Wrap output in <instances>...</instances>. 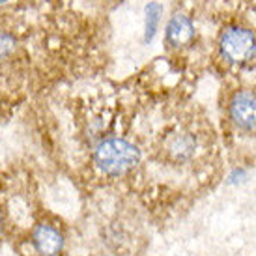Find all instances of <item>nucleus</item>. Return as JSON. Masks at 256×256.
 I'll list each match as a JSON object with an SVG mask.
<instances>
[{
	"label": "nucleus",
	"mask_w": 256,
	"mask_h": 256,
	"mask_svg": "<svg viewBox=\"0 0 256 256\" xmlns=\"http://www.w3.org/2000/svg\"><path fill=\"white\" fill-rule=\"evenodd\" d=\"M219 52L232 66L250 64L256 58V34L240 24L226 26L219 36Z\"/></svg>",
	"instance_id": "f03ea898"
},
{
	"label": "nucleus",
	"mask_w": 256,
	"mask_h": 256,
	"mask_svg": "<svg viewBox=\"0 0 256 256\" xmlns=\"http://www.w3.org/2000/svg\"><path fill=\"white\" fill-rule=\"evenodd\" d=\"M161 19H163V6L159 2H156V0L148 2L146 8H144V36H142L146 45L154 43L157 32H159Z\"/></svg>",
	"instance_id": "0eeeda50"
},
{
	"label": "nucleus",
	"mask_w": 256,
	"mask_h": 256,
	"mask_svg": "<svg viewBox=\"0 0 256 256\" xmlns=\"http://www.w3.org/2000/svg\"><path fill=\"white\" fill-rule=\"evenodd\" d=\"M2 222H4V219H2V215H0V230H2Z\"/></svg>",
	"instance_id": "1a4fd4ad"
},
{
	"label": "nucleus",
	"mask_w": 256,
	"mask_h": 256,
	"mask_svg": "<svg viewBox=\"0 0 256 256\" xmlns=\"http://www.w3.org/2000/svg\"><path fill=\"white\" fill-rule=\"evenodd\" d=\"M230 120L238 129L252 133L256 131V94L250 90H240L230 100Z\"/></svg>",
	"instance_id": "7ed1b4c3"
},
{
	"label": "nucleus",
	"mask_w": 256,
	"mask_h": 256,
	"mask_svg": "<svg viewBox=\"0 0 256 256\" xmlns=\"http://www.w3.org/2000/svg\"><path fill=\"white\" fill-rule=\"evenodd\" d=\"M17 50V38L8 32V30H0V60H6Z\"/></svg>",
	"instance_id": "6e6552de"
},
{
	"label": "nucleus",
	"mask_w": 256,
	"mask_h": 256,
	"mask_svg": "<svg viewBox=\"0 0 256 256\" xmlns=\"http://www.w3.org/2000/svg\"><path fill=\"white\" fill-rule=\"evenodd\" d=\"M32 243L42 256H56L64 249V236L49 222H40L32 232Z\"/></svg>",
	"instance_id": "39448f33"
},
{
	"label": "nucleus",
	"mask_w": 256,
	"mask_h": 256,
	"mask_svg": "<svg viewBox=\"0 0 256 256\" xmlns=\"http://www.w3.org/2000/svg\"><path fill=\"white\" fill-rule=\"evenodd\" d=\"M194 22L189 15L176 12L174 15H170V19L166 22L164 28V42L168 43V47L172 49H182L191 45L194 40Z\"/></svg>",
	"instance_id": "20e7f679"
},
{
	"label": "nucleus",
	"mask_w": 256,
	"mask_h": 256,
	"mask_svg": "<svg viewBox=\"0 0 256 256\" xmlns=\"http://www.w3.org/2000/svg\"><path fill=\"white\" fill-rule=\"evenodd\" d=\"M196 146H198L196 136L192 133H187V131H180L166 140L164 152L172 163H187L196 154Z\"/></svg>",
	"instance_id": "423d86ee"
},
{
	"label": "nucleus",
	"mask_w": 256,
	"mask_h": 256,
	"mask_svg": "<svg viewBox=\"0 0 256 256\" xmlns=\"http://www.w3.org/2000/svg\"><path fill=\"white\" fill-rule=\"evenodd\" d=\"M96 168L110 178L124 176L140 163V150L122 136L101 138L92 154Z\"/></svg>",
	"instance_id": "f257e3e1"
},
{
	"label": "nucleus",
	"mask_w": 256,
	"mask_h": 256,
	"mask_svg": "<svg viewBox=\"0 0 256 256\" xmlns=\"http://www.w3.org/2000/svg\"><path fill=\"white\" fill-rule=\"evenodd\" d=\"M6 2H10V0H0V4H6Z\"/></svg>",
	"instance_id": "9d476101"
}]
</instances>
